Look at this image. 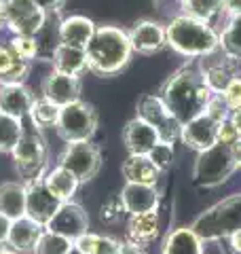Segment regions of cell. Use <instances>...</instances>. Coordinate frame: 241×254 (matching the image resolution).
Here are the masks:
<instances>
[{
  "mask_svg": "<svg viewBox=\"0 0 241 254\" xmlns=\"http://www.w3.org/2000/svg\"><path fill=\"white\" fill-rule=\"evenodd\" d=\"M159 95L165 102V106L170 108V113L184 125L203 113L214 91L207 87L201 68L186 64L167 78Z\"/></svg>",
  "mask_w": 241,
  "mask_h": 254,
  "instance_id": "obj_1",
  "label": "cell"
},
{
  "mask_svg": "<svg viewBox=\"0 0 241 254\" xmlns=\"http://www.w3.org/2000/svg\"><path fill=\"white\" fill-rule=\"evenodd\" d=\"M87 68L98 76L120 72L131 60L129 34L117 26H98L91 43L87 45Z\"/></svg>",
  "mask_w": 241,
  "mask_h": 254,
  "instance_id": "obj_2",
  "label": "cell"
},
{
  "mask_svg": "<svg viewBox=\"0 0 241 254\" xmlns=\"http://www.w3.org/2000/svg\"><path fill=\"white\" fill-rule=\"evenodd\" d=\"M165 36L167 45L184 58L201 60L205 55L218 51L220 47V36L212 23L195 19L186 13L172 17V21L165 26Z\"/></svg>",
  "mask_w": 241,
  "mask_h": 254,
  "instance_id": "obj_3",
  "label": "cell"
},
{
  "mask_svg": "<svg viewBox=\"0 0 241 254\" xmlns=\"http://www.w3.org/2000/svg\"><path fill=\"white\" fill-rule=\"evenodd\" d=\"M11 157H13L15 168H17L23 185L45 178V174H47V144H45V138H43V129H38L30 119H28V123H23L21 138H19L17 144H15Z\"/></svg>",
  "mask_w": 241,
  "mask_h": 254,
  "instance_id": "obj_4",
  "label": "cell"
},
{
  "mask_svg": "<svg viewBox=\"0 0 241 254\" xmlns=\"http://www.w3.org/2000/svg\"><path fill=\"white\" fill-rule=\"evenodd\" d=\"M190 227L203 242L222 240L235 231H241V193L231 195L212 205Z\"/></svg>",
  "mask_w": 241,
  "mask_h": 254,
  "instance_id": "obj_5",
  "label": "cell"
},
{
  "mask_svg": "<svg viewBox=\"0 0 241 254\" xmlns=\"http://www.w3.org/2000/svg\"><path fill=\"white\" fill-rule=\"evenodd\" d=\"M235 170L237 165L231 155V146L216 142L214 146L199 153L195 170H192V180L199 187H218L222 182H227Z\"/></svg>",
  "mask_w": 241,
  "mask_h": 254,
  "instance_id": "obj_6",
  "label": "cell"
},
{
  "mask_svg": "<svg viewBox=\"0 0 241 254\" xmlns=\"http://www.w3.org/2000/svg\"><path fill=\"white\" fill-rule=\"evenodd\" d=\"M58 136L72 144V142H89L98 129V110L93 104L83 100H76L72 104L63 106L58 121Z\"/></svg>",
  "mask_w": 241,
  "mask_h": 254,
  "instance_id": "obj_7",
  "label": "cell"
},
{
  "mask_svg": "<svg viewBox=\"0 0 241 254\" xmlns=\"http://www.w3.org/2000/svg\"><path fill=\"white\" fill-rule=\"evenodd\" d=\"M58 165L66 168L70 174H74L80 185L89 182L98 176L102 168L100 148L91 144V142H72V144H66V148L61 150Z\"/></svg>",
  "mask_w": 241,
  "mask_h": 254,
  "instance_id": "obj_8",
  "label": "cell"
},
{
  "mask_svg": "<svg viewBox=\"0 0 241 254\" xmlns=\"http://www.w3.org/2000/svg\"><path fill=\"white\" fill-rule=\"evenodd\" d=\"M49 13H45L34 0H6L4 4V28L13 36H36L43 30Z\"/></svg>",
  "mask_w": 241,
  "mask_h": 254,
  "instance_id": "obj_9",
  "label": "cell"
},
{
  "mask_svg": "<svg viewBox=\"0 0 241 254\" xmlns=\"http://www.w3.org/2000/svg\"><path fill=\"white\" fill-rule=\"evenodd\" d=\"M138 117L155 127L161 142H172L174 144V140L180 138L182 123L170 113V108L165 106L161 95H155V93L144 95L138 104Z\"/></svg>",
  "mask_w": 241,
  "mask_h": 254,
  "instance_id": "obj_10",
  "label": "cell"
},
{
  "mask_svg": "<svg viewBox=\"0 0 241 254\" xmlns=\"http://www.w3.org/2000/svg\"><path fill=\"white\" fill-rule=\"evenodd\" d=\"M45 229L76 242L80 235H85L89 231V216H87V212L80 203L63 201L60 205V210L53 214V218L47 222Z\"/></svg>",
  "mask_w": 241,
  "mask_h": 254,
  "instance_id": "obj_11",
  "label": "cell"
},
{
  "mask_svg": "<svg viewBox=\"0 0 241 254\" xmlns=\"http://www.w3.org/2000/svg\"><path fill=\"white\" fill-rule=\"evenodd\" d=\"M239 66H241L239 62L231 60L229 55H224L220 49L205 55V58H201V64H199L201 74H203L207 87H210L214 93H220L233 78L239 76Z\"/></svg>",
  "mask_w": 241,
  "mask_h": 254,
  "instance_id": "obj_12",
  "label": "cell"
},
{
  "mask_svg": "<svg viewBox=\"0 0 241 254\" xmlns=\"http://www.w3.org/2000/svg\"><path fill=\"white\" fill-rule=\"evenodd\" d=\"M60 201L49 189L45 187L43 180L28 182L26 185V216L30 220L38 222L40 227H47V222L53 218V214L60 210Z\"/></svg>",
  "mask_w": 241,
  "mask_h": 254,
  "instance_id": "obj_13",
  "label": "cell"
},
{
  "mask_svg": "<svg viewBox=\"0 0 241 254\" xmlns=\"http://www.w3.org/2000/svg\"><path fill=\"white\" fill-rule=\"evenodd\" d=\"M80 76L63 74L58 70H51L49 76L43 81V98L53 102L55 106H68L72 102L80 100Z\"/></svg>",
  "mask_w": 241,
  "mask_h": 254,
  "instance_id": "obj_14",
  "label": "cell"
},
{
  "mask_svg": "<svg viewBox=\"0 0 241 254\" xmlns=\"http://www.w3.org/2000/svg\"><path fill=\"white\" fill-rule=\"evenodd\" d=\"M180 140L186 146L195 148L201 153V150L210 148L218 142V121H214L210 115L201 113L195 119H190L188 123L182 125Z\"/></svg>",
  "mask_w": 241,
  "mask_h": 254,
  "instance_id": "obj_15",
  "label": "cell"
},
{
  "mask_svg": "<svg viewBox=\"0 0 241 254\" xmlns=\"http://www.w3.org/2000/svg\"><path fill=\"white\" fill-rule=\"evenodd\" d=\"M127 34H129L131 49L142 53V55H152L167 45L165 26H161V23L152 21V19L135 21Z\"/></svg>",
  "mask_w": 241,
  "mask_h": 254,
  "instance_id": "obj_16",
  "label": "cell"
},
{
  "mask_svg": "<svg viewBox=\"0 0 241 254\" xmlns=\"http://www.w3.org/2000/svg\"><path fill=\"white\" fill-rule=\"evenodd\" d=\"M120 203L125 212L129 214H144V212H157L159 208V193L155 185H138V182H125L120 189Z\"/></svg>",
  "mask_w": 241,
  "mask_h": 254,
  "instance_id": "obj_17",
  "label": "cell"
},
{
  "mask_svg": "<svg viewBox=\"0 0 241 254\" xmlns=\"http://www.w3.org/2000/svg\"><path fill=\"white\" fill-rule=\"evenodd\" d=\"M123 142H125L127 150H129V155H148L161 142V138L150 123H146L140 117H135L125 125Z\"/></svg>",
  "mask_w": 241,
  "mask_h": 254,
  "instance_id": "obj_18",
  "label": "cell"
},
{
  "mask_svg": "<svg viewBox=\"0 0 241 254\" xmlns=\"http://www.w3.org/2000/svg\"><path fill=\"white\" fill-rule=\"evenodd\" d=\"M34 93L30 91L26 83H6L0 85V113L26 119L30 115V108L34 104Z\"/></svg>",
  "mask_w": 241,
  "mask_h": 254,
  "instance_id": "obj_19",
  "label": "cell"
},
{
  "mask_svg": "<svg viewBox=\"0 0 241 254\" xmlns=\"http://www.w3.org/2000/svg\"><path fill=\"white\" fill-rule=\"evenodd\" d=\"M95 23L93 19L85 17V15H70L60 21V43L78 47V49H87L95 34Z\"/></svg>",
  "mask_w": 241,
  "mask_h": 254,
  "instance_id": "obj_20",
  "label": "cell"
},
{
  "mask_svg": "<svg viewBox=\"0 0 241 254\" xmlns=\"http://www.w3.org/2000/svg\"><path fill=\"white\" fill-rule=\"evenodd\" d=\"M159 237V214L157 212H144L131 214L127 222V242L146 248Z\"/></svg>",
  "mask_w": 241,
  "mask_h": 254,
  "instance_id": "obj_21",
  "label": "cell"
},
{
  "mask_svg": "<svg viewBox=\"0 0 241 254\" xmlns=\"http://www.w3.org/2000/svg\"><path fill=\"white\" fill-rule=\"evenodd\" d=\"M45 227H40L38 222L30 220L28 216H21L17 220H11V231H9V240L6 244L15 248L19 254H32L36 240L40 237Z\"/></svg>",
  "mask_w": 241,
  "mask_h": 254,
  "instance_id": "obj_22",
  "label": "cell"
},
{
  "mask_svg": "<svg viewBox=\"0 0 241 254\" xmlns=\"http://www.w3.org/2000/svg\"><path fill=\"white\" fill-rule=\"evenodd\" d=\"M51 64H53V70L63 74H72V76H80L85 70H89L87 68V51L78 49V47L63 45V43L55 47V51L51 55Z\"/></svg>",
  "mask_w": 241,
  "mask_h": 254,
  "instance_id": "obj_23",
  "label": "cell"
},
{
  "mask_svg": "<svg viewBox=\"0 0 241 254\" xmlns=\"http://www.w3.org/2000/svg\"><path fill=\"white\" fill-rule=\"evenodd\" d=\"M163 254H203V240L192 227H178L167 233L163 242Z\"/></svg>",
  "mask_w": 241,
  "mask_h": 254,
  "instance_id": "obj_24",
  "label": "cell"
},
{
  "mask_svg": "<svg viewBox=\"0 0 241 254\" xmlns=\"http://www.w3.org/2000/svg\"><path fill=\"white\" fill-rule=\"evenodd\" d=\"M125 182H138V185H157L161 170L148 159V155H129L120 165Z\"/></svg>",
  "mask_w": 241,
  "mask_h": 254,
  "instance_id": "obj_25",
  "label": "cell"
},
{
  "mask_svg": "<svg viewBox=\"0 0 241 254\" xmlns=\"http://www.w3.org/2000/svg\"><path fill=\"white\" fill-rule=\"evenodd\" d=\"M0 214L9 220L26 216V185L23 182H2L0 185Z\"/></svg>",
  "mask_w": 241,
  "mask_h": 254,
  "instance_id": "obj_26",
  "label": "cell"
},
{
  "mask_svg": "<svg viewBox=\"0 0 241 254\" xmlns=\"http://www.w3.org/2000/svg\"><path fill=\"white\" fill-rule=\"evenodd\" d=\"M30 74V62L21 60L9 45H0V85L26 83Z\"/></svg>",
  "mask_w": 241,
  "mask_h": 254,
  "instance_id": "obj_27",
  "label": "cell"
},
{
  "mask_svg": "<svg viewBox=\"0 0 241 254\" xmlns=\"http://www.w3.org/2000/svg\"><path fill=\"white\" fill-rule=\"evenodd\" d=\"M43 182L60 201H72V197L76 195V190L80 187V182L76 180L74 174H70L66 168H61V165H58V168H53V170H47Z\"/></svg>",
  "mask_w": 241,
  "mask_h": 254,
  "instance_id": "obj_28",
  "label": "cell"
},
{
  "mask_svg": "<svg viewBox=\"0 0 241 254\" xmlns=\"http://www.w3.org/2000/svg\"><path fill=\"white\" fill-rule=\"evenodd\" d=\"M74 248H78L83 254H119L120 242L117 237L87 231L74 242Z\"/></svg>",
  "mask_w": 241,
  "mask_h": 254,
  "instance_id": "obj_29",
  "label": "cell"
},
{
  "mask_svg": "<svg viewBox=\"0 0 241 254\" xmlns=\"http://www.w3.org/2000/svg\"><path fill=\"white\" fill-rule=\"evenodd\" d=\"M218 36H220L218 49L224 55H229L231 60L241 64V15H237V17H229Z\"/></svg>",
  "mask_w": 241,
  "mask_h": 254,
  "instance_id": "obj_30",
  "label": "cell"
},
{
  "mask_svg": "<svg viewBox=\"0 0 241 254\" xmlns=\"http://www.w3.org/2000/svg\"><path fill=\"white\" fill-rule=\"evenodd\" d=\"M180 2H182V13H186L195 19L207 21L212 26L220 15H224L222 0H180Z\"/></svg>",
  "mask_w": 241,
  "mask_h": 254,
  "instance_id": "obj_31",
  "label": "cell"
},
{
  "mask_svg": "<svg viewBox=\"0 0 241 254\" xmlns=\"http://www.w3.org/2000/svg\"><path fill=\"white\" fill-rule=\"evenodd\" d=\"M60 113H61L60 106H55L53 102H49L47 98L40 95V98L34 100V104H32L28 119L38 127V129H49V127H58Z\"/></svg>",
  "mask_w": 241,
  "mask_h": 254,
  "instance_id": "obj_32",
  "label": "cell"
},
{
  "mask_svg": "<svg viewBox=\"0 0 241 254\" xmlns=\"http://www.w3.org/2000/svg\"><path fill=\"white\" fill-rule=\"evenodd\" d=\"M23 131V119L0 113V153L11 155Z\"/></svg>",
  "mask_w": 241,
  "mask_h": 254,
  "instance_id": "obj_33",
  "label": "cell"
},
{
  "mask_svg": "<svg viewBox=\"0 0 241 254\" xmlns=\"http://www.w3.org/2000/svg\"><path fill=\"white\" fill-rule=\"evenodd\" d=\"M72 248H74L72 240L43 229V233H40L34 248H32V254H68Z\"/></svg>",
  "mask_w": 241,
  "mask_h": 254,
  "instance_id": "obj_34",
  "label": "cell"
},
{
  "mask_svg": "<svg viewBox=\"0 0 241 254\" xmlns=\"http://www.w3.org/2000/svg\"><path fill=\"white\" fill-rule=\"evenodd\" d=\"M6 45L26 62H32V60L38 58V43H36L34 36H13Z\"/></svg>",
  "mask_w": 241,
  "mask_h": 254,
  "instance_id": "obj_35",
  "label": "cell"
},
{
  "mask_svg": "<svg viewBox=\"0 0 241 254\" xmlns=\"http://www.w3.org/2000/svg\"><path fill=\"white\" fill-rule=\"evenodd\" d=\"M148 159L157 165L161 172H165L172 165V161H174V146H172V142H159V144L148 153Z\"/></svg>",
  "mask_w": 241,
  "mask_h": 254,
  "instance_id": "obj_36",
  "label": "cell"
},
{
  "mask_svg": "<svg viewBox=\"0 0 241 254\" xmlns=\"http://www.w3.org/2000/svg\"><path fill=\"white\" fill-rule=\"evenodd\" d=\"M125 208H123V203H120V197L117 195L115 199H108L106 203L100 208V218L102 222H108V225H115V222H119L120 218L125 216Z\"/></svg>",
  "mask_w": 241,
  "mask_h": 254,
  "instance_id": "obj_37",
  "label": "cell"
},
{
  "mask_svg": "<svg viewBox=\"0 0 241 254\" xmlns=\"http://www.w3.org/2000/svg\"><path fill=\"white\" fill-rule=\"evenodd\" d=\"M220 98L224 100V104L229 106L231 113L241 108V76H235L227 87H224L220 91Z\"/></svg>",
  "mask_w": 241,
  "mask_h": 254,
  "instance_id": "obj_38",
  "label": "cell"
},
{
  "mask_svg": "<svg viewBox=\"0 0 241 254\" xmlns=\"http://www.w3.org/2000/svg\"><path fill=\"white\" fill-rule=\"evenodd\" d=\"M203 113L210 115L214 121H218V123L227 121V119L231 117V110H229L227 104H224V100L220 98V93H214V95H212V100L207 102V106H205Z\"/></svg>",
  "mask_w": 241,
  "mask_h": 254,
  "instance_id": "obj_39",
  "label": "cell"
},
{
  "mask_svg": "<svg viewBox=\"0 0 241 254\" xmlns=\"http://www.w3.org/2000/svg\"><path fill=\"white\" fill-rule=\"evenodd\" d=\"M237 138H239V133H237L235 125H233L229 119L227 121H222V123H218V142L220 144H233Z\"/></svg>",
  "mask_w": 241,
  "mask_h": 254,
  "instance_id": "obj_40",
  "label": "cell"
},
{
  "mask_svg": "<svg viewBox=\"0 0 241 254\" xmlns=\"http://www.w3.org/2000/svg\"><path fill=\"white\" fill-rule=\"evenodd\" d=\"M34 2L45 13H61V9L66 6V0H34Z\"/></svg>",
  "mask_w": 241,
  "mask_h": 254,
  "instance_id": "obj_41",
  "label": "cell"
},
{
  "mask_svg": "<svg viewBox=\"0 0 241 254\" xmlns=\"http://www.w3.org/2000/svg\"><path fill=\"white\" fill-rule=\"evenodd\" d=\"M222 6H224V15L227 17L241 15V0H222Z\"/></svg>",
  "mask_w": 241,
  "mask_h": 254,
  "instance_id": "obj_42",
  "label": "cell"
},
{
  "mask_svg": "<svg viewBox=\"0 0 241 254\" xmlns=\"http://www.w3.org/2000/svg\"><path fill=\"white\" fill-rule=\"evenodd\" d=\"M9 231H11V220L0 214V244H6V240H9Z\"/></svg>",
  "mask_w": 241,
  "mask_h": 254,
  "instance_id": "obj_43",
  "label": "cell"
},
{
  "mask_svg": "<svg viewBox=\"0 0 241 254\" xmlns=\"http://www.w3.org/2000/svg\"><path fill=\"white\" fill-rule=\"evenodd\" d=\"M119 254H146V252H144L142 246H135L131 242H125V244H120Z\"/></svg>",
  "mask_w": 241,
  "mask_h": 254,
  "instance_id": "obj_44",
  "label": "cell"
},
{
  "mask_svg": "<svg viewBox=\"0 0 241 254\" xmlns=\"http://www.w3.org/2000/svg\"><path fill=\"white\" fill-rule=\"evenodd\" d=\"M229 146H231V155H233V159H235V165H237V170H239L241 168V138H237Z\"/></svg>",
  "mask_w": 241,
  "mask_h": 254,
  "instance_id": "obj_45",
  "label": "cell"
},
{
  "mask_svg": "<svg viewBox=\"0 0 241 254\" xmlns=\"http://www.w3.org/2000/svg\"><path fill=\"white\" fill-rule=\"evenodd\" d=\"M229 244L233 254H241V231H235L233 235H229Z\"/></svg>",
  "mask_w": 241,
  "mask_h": 254,
  "instance_id": "obj_46",
  "label": "cell"
},
{
  "mask_svg": "<svg viewBox=\"0 0 241 254\" xmlns=\"http://www.w3.org/2000/svg\"><path fill=\"white\" fill-rule=\"evenodd\" d=\"M229 121H231L233 125H235V129H237L239 138H241V108L233 110V113H231V117H229Z\"/></svg>",
  "mask_w": 241,
  "mask_h": 254,
  "instance_id": "obj_47",
  "label": "cell"
},
{
  "mask_svg": "<svg viewBox=\"0 0 241 254\" xmlns=\"http://www.w3.org/2000/svg\"><path fill=\"white\" fill-rule=\"evenodd\" d=\"M0 254H19L15 248H11L9 244H0Z\"/></svg>",
  "mask_w": 241,
  "mask_h": 254,
  "instance_id": "obj_48",
  "label": "cell"
},
{
  "mask_svg": "<svg viewBox=\"0 0 241 254\" xmlns=\"http://www.w3.org/2000/svg\"><path fill=\"white\" fill-rule=\"evenodd\" d=\"M4 4H6V0H0V28L4 26Z\"/></svg>",
  "mask_w": 241,
  "mask_h": 254,
  "instance_id": "obj_49",
  "label": "cell"
},
{
  "mask_svg": "<svg viewBox=\"0 0 241 254\" xmlns=\"http://www.w3.org/2000/svg\"><path fill=\"white\" fill-rule=\"evenodd\" d=\"M68 254H83V252H80V250H78V248H72V250H70V252H68Z\"/></svg>",
  "mask_w": 241,
  "mask_h": 254,
  "instance_id": "obj_50",
  "label": "cell"
}]
</instances>
